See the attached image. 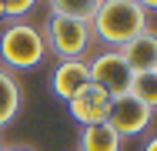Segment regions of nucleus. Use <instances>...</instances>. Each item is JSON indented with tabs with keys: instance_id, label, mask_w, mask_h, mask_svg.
I'll use <instances>...</instances> for the list:
<instances>
[{
	"instance_id": "f257e3e1",
	"label": "nucleus",
	"mask_w": 157,
	"mask_h": 151,
	"mask_svg": "<svg viewBox=\"0 0 157 151\" xmlns=\"http://www.w3.org/2000/svg\"><path fill=\"white\" fill-rule=\"evenodd\" d=\"M90 30L97 40L121 51L127 40L147 30V10L134 0H100V7L90 17Z\"/></svg>"
},
{
	"instance_id": "f03ea898",
	"label": "nucleus",
	"mask_w": 157,
	"mask_h": 151,
	"mask_svg": "<svg viewBox=\"0 0 157 151\" xmlns=\"http://www.w3.org/2000/svg\"><path fill=\"white\" fill-rule=\"evenodd\" d=\"M47 57V40L40 27L13 20L10 27L0 34V67H13V71H30Z\"/></svg>"
},
{
	"instance_id": "7ed1b4c3",
	"label": "nucleus",
	"mask_w": 157,
	"mask_h": 151,
	"mask_svg": "<svg viewBox=\"0 0 157 151\" xmlns=\"http://www.w3.org/2000/svg\"><path fill=\"white\" fill-rule=\"evenodd\" d=\"M47 40V51H54L60 60H84L94 47V30L87 20H74V17H60L50 14L47 27L40 30Z\"/></svg>"
},
{
	"instance_id": "20e7f679",
	"label": "nucleus",
	"mask_w": 157,
	"mask_h": 151,
	"mask_svg": "<svg viewBox=\"0 0 157 151\" xmlns=\"http://www.w3.org/2000/svg\"><path fill=\"white\" fill-rule=\"evenodd\" d=\"M87 74H90V84L100 88L110 101L130 94L134 71H130V64L124 60V54L114 51V47H107V51H100V54H94V57L87 60Z\"/></svg>"
},
{
	"instance_id": "39448f33",
	"label": "nucleus",
	"mask_w": 157,
	"mask_h": 151,
	"mask_svg": "<svg viewBox=\"0 0 157 151\" xmlns=\"http://www.w3.org/2000/svg\"><path fill=\"white\" fill-rule=\"evenodd\" d=\"M154 121V111L147 104H140L134 94H124V97H114L110 101V111H107V124L117 131V138H137L151 128Z\"/></svg>"
},
{
	"instance_id": "423d86ee",
	"label": "nucleus",
	"mask_w": 157,
	"mask_h": 151,
	"mask_svg": "<svg viewBox=\"0 0 157 151\" xmlns=\"http://www.w3.org/2000/svg\"><path fill=\"white\" fill-rule=\"evenodd\" d=\"M67 111H70V118L77 121V124H84V128L87 124H104L107 121V111H110V97L100 88L87 84L77 97L67 101Z\"/></svg>"
},
{
	"instance_id": "0eeeda50",
	"label": "nucleus",
	"mask_w": 157,
	"mask_h": 151,
	"mask_svg": "<svg viewBox=\"0 0 157 151\" xmlns=\"http://www.w3.org/2000/svg\"><path fill=\"white\" fill-rule=\"evenodd\" d=\"M87 84H90L87 60H60V64L54 67V74H50V91H54L60 101L77 97Z\"/></svg>"
},
{
	"instance_id": "6e6552de",
	"label": "nucleus",
	"mask_w": 157,
	"mask_h": 151,
	"mask_svg": "<svg viewBox=\"0 0 157 151\" xmlns=\"http://www.w3.org/2000/svg\"><path fill=\"white\" fill-rule=\"evenodd\" d=\"M121 54H124V60L130 64L134 74L154 71V67H157V30L147 27L144 34H137L134 40H127L124 47H121Z\"/></svg>"
},
{
	"instance_id": "1a4fd4ad",
	"label": "nucleus",
	"mask_w": 157,
	"mask_h": 151,
	"mask_svg": "<svg viewBox=\"0 0 157 151\" xmlns=\"http://www.w3.org/2000/svg\"><path fill=\"white\" fill-rule=\"evenodd\" d=\"M20 101H24L20 81L13 77V71L0 67V128H7L10 121L20 114Z\"/></svg>"
},
{
	"instance_id": "9d476101",
	"label": "nucleus",
	"mask_w": 157,
	"mask_h": 151,
	"mask_svg": "<svg viewBox=\"0 0 157 151\" xmlns=\"http://www.w3.org/2000/svg\"><path fill=\"white\" fill-rule=\"evenodd\" d=\"M80 151H121V138L107 121L87 124V128H80Z\"/></svg>"
},
{
	"instance_id": "9b49d317",
	"label": "nucleus",
	"mask_w": 157,
	"mask_h": 151,
	"mask_svg": "<svg viewBox=\"0 0 157 151\" xmlns=\"http://www.w3.org/2000/svg\"><path fill=\"white\" fill-rule=\"evenodd\" d=\"M50 3V14H60V17H74V20H87L94 17V10L100 7V0H47Z\"/></svg>"
},
{
	"instance_id": "f8f14e48",
	"label": "nucleus",
	"mask_w": 157,
	"mask_h": 151,
	"mask_svg": "<svg viewBox=\"0 0 157 151\" xmlns=\"http://www.w3.org/2000/svg\"><path fill=\"white\" fill-rule=\"evenodd\" d=\"M130 94H134L140 104H147L151 111H157V71H140V74H134Z\"/></svg>"
},
{
	"instance_id": "ddd939ff",
	"label": "nucleus",
	"mask_w": 157,
	"mask_h": 151,
	"mask_svg": "<svg viewBox=\"0 0 157 151\" xmlns=\"http://www.w3.org/2000/svg\"><path fill=\"white\" fill-rule=\"evenodd\" d=\"M37 7V0H0V10H3V17H24L27 10Z\"/></svg>"
},
{
	"instance_id": "4468645a",
	"label": "nucleus",
	"mask_w": 157,
	"mask_h": 151,
	"mask_svg": "<svg viewBox=\"0 0 157 151\" xmlns=\"http://www.w3.org/2000/svg\"><path fill=\"white\" fill-rule=\"evenodd\" d=\"M134 3H140L147 14H151V10H157V0H134Z\"/></svg>"
},
{
	"instance_id": "2eb2a0df",
	"label": "nucleus",
	"mask_w": 157,
	"mask_h": 151,
	"mask_svg": "<svg viewBox=\"0 0 157 151\" xmlns=\"http://www.w3.org/2000/svg\"><path fill=\"white\" fill-rule=\"evenodd\" d=\"M144 151H157V134L151 138V141H147V145H144Z\"/></svg>"
},
{
	"instance_id": "dca6fc26",
	"label": "nucleus",
	"mask_w": 157,
	"mask_h": 151,
	"mask_svg": "<svg viewBox=\"0 0 157 151\" xmlns=\"http://www.w3.org/2000/svg\"><path fill=\"white\" fill-rule=\"evenodd\" d=\"M3 151H33L30 145H13V148H3Z\"/></svg>"
},
{
	"instance_id": "f3484780",
	"label": "nucleus",
	"mask_w": 157,
	"mask_h": 151,
	"mask_svg": "<svg viewBox=\"0 0 157 151\" xmlns=\"http://www.w3.org/2000/svg\"><path fill=\"white\" fill-rule=\"evenodd\" d=\"M0 151H3V141H0Z\"/></svg>"
},
{
	"instance_id": "a211bd4d",
	"label": "nucleus",
	"mask_w": 157,
	"mask_h": 151,
	"mask_svg": "<svg viewBox=\"0 0 157 151\" xmlns=\"http://www.w3.org/2000/svg\"><path fill=\"white\" fill-rule=\"evenodd\" d=\"M154 71H157V67H154Z\"/></svg>"
}]
</instances>
